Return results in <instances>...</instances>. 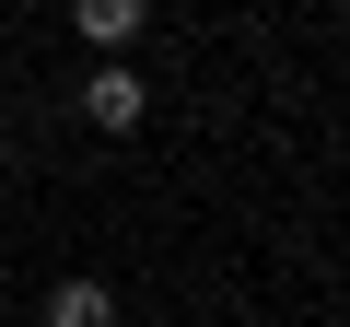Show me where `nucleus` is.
I'll use <instances>...</instances> for the list:
<instances>
[{
  "label": "nucleus",
  "mask_w": 350,
  "mask_h": 327,
  "mask_svg": "<svg viewBox=\"0 0 350 327\" xmlns=\"http://www.w3.org/2000/svg\"><path fill=\"white\" fill-rule=\"evenodd\" d=\"M82 117H94V129H140V117H152V82H140L129 59H105V70H82Z\"/></svg>",
  "instance_id": "1"
},
{
  "label": "nucleus",
  "mask_w": 350,
  "mask_h": 327,
  "mask_svg": "<svg viewBox=\"0 0 350 327\" xmlns=\"http://www.w3.org/2000/svg\"><path fill=\"white\" fill-rule=\"evenodd\" d=\"M82 36H94V47H129V36H140V0H82Z\"/></svg>",
  "instance_id": "3"
},
{
  "label": "nucleus",
  "mask_w": 350,
  "mask_h": 327,
  "mask_svg": "<svg viewBox=\"0 0 350 327\" xmlns=\"http://www.w3.org/2000/svg\"><path fill=\"white\" fill-rule=\"evenodd\" d=\"M47 327H117V292L105 280H59L47 292Z\"/></svg>",
  "instance_id": "2"
}]
</instances>
